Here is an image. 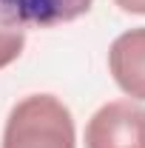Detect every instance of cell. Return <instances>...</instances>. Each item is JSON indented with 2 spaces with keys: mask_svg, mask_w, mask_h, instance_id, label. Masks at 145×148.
Segmentation results:
<instances>
[{
  "mask_svg": "<svg viewBox=\"0 0 145 148\" xmlns=\"http://www.w3.org/2000/svg\"><path fill=\"white\" fill-rule=\"evenodd\" d=\"M85 148H145V108L111 100L85 125Z\"/></svg>",
  "mask_w": 145,
  "mask_h": 148,
  "instance_id": "7a4b0ae2",
  "label": "cell"
},
{
  "mask_svg": "<svg viewBox=\"0 0 145 148\" xmlns=\"http://www.w3.org/2000/svg\"><path fill=\"white\" fill-rule=\"evenodd\" d=\"M114 83L134 100H145V26L120 34L108 49Z\"/></svg>",
  "mask_w": 145,
  "mask_h": 148,
  "instance_id": "277c9868",
  "label": "cell"
},
{
  "mask_svg": "<svg viewBox=\"0 0 145 148\" xmlns=\"http://www.w3.org/2000/svg\"><path fill=\"white\" fill-rule=\"evenodd\" d=\"M3 148H74V120L51 94L23 97L12 108Z\"/></svg>",
  "mask_w": 145,
  "mask_h": 148,
  "instance_id": "6da1fadb",
  "label": "cell"
},
{
  "mask_svg": "<svg viewBox=\"0 0 145 148\" xmlns=\"http://www.w3.org/2000/svg\"><path fill=\"white\" fill-rule=\"evenodd\" d=\"M26 46V29L0 20V69H6L9 63H14Z\"/></svg>",
  "mask_w": 145,
  "mask_h": 148,
  "instance_id": "5b68a950",
  "label": "cell"
},
{
  "mask_svg": "<svg viewBox=\"0 0 145 148\" xmlns=\"http://www.w3.org/2000/svg\"><path fill=\"white\" fill-rule=\"evenodd\" d=\"M122 12H131V14H145V0H114Z\"/></svg>",
  "mask_w": 145,
  "mask_h": 148,
  "instance_id": "8992f818",
  "label": "cell"
},
{
  "mask_svg": "<svg viewBox=\"0 0 145 148\" xmlns=\"http://www.w3.org/2000/svg\"><path fill=\"white\" fill-rule=\"evenodd\" d=\"M94 0H0V20L14 26L49 29L83 17Z\"/></svg>",
  "mask_w": 145,
  "mask_h": 148,
  "instance_id": "3957f363",
  "label": "cell"
}]
</instances>
